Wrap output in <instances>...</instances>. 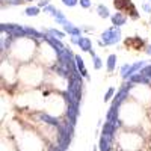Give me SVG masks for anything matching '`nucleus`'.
Masks as SVG:
<instances>
[{"label":"nucleus","instance_id":"obj_1","mask_svg":"<svg viewBox=\"0 0 151 151\" xmlns=\"http://www.w3.org/2000/svg\"><path fill=\"white\" fill-rule=\"evenodd\" d=\"M121 40V30L118 26H113L107 30L103 32L101 40H100V45H109V44H116Z\"/></svg>","mask_w":151,"mask_h":151},{"label":"nucleus","instance_id":"obj_2","mask_svg":"<svg viewBox=\"0 0 151 151\" xmlns=\"http://www.w3.org/2000/svg\"><path fill=\"white\" fill-rule=\"evenodd\" d=\"M0 29H2V32L9 36V38H21V36H26V29L18 26V24H2L0 26Z\"/></svg>","mask_w":151,"mask_h":151},{"label":"nucleus","instance_id":"obj_3","mask_svg":"<svg viewBox=\"0 0 151 151\" xmlns=\"http://www.w3.org/2000/svg\"><path fill=\"white\" fill-rule=\"evenodd\" d=\"M130 88H132V82H127L125 83L121 89L118 91V94L115 95V98H113V103H112V106H121V103L124 101L125 98L129 97V91H130Z\"/></svg>","mask_w":151,"mask_h":151},{"label":"nucleus","instance_id":"obj_4","mask_svg":"<svg viewBox=\"0 0 151 151\" xmlns=\"http://www.w3.org/2000/svg\"><path fill=\"white\" fill-rule=\"evenodd\" d=\"M79 116V104H74L71 101H67V118L70 122L76 124Z\"/></svg>","mask_w":151,"mask_h":151},{"label":"nucleus","instance_id":"obj_5","mask_svg":"<svg viewBox=\"0 0 151 151\" xmlns=\"http://www.w3.org/2000/svg\"><path fill=\"white\" fill-rule=\"evenodd\" d=\"M44 40H45L50 45H52V47L56 50V53H60L62 50L65 48V47H64V44H62V42L59 41V38H55V36H52V35H50V36H48V35H45V36H44Z\"/></svg>","mask_w":151,"mask_h":151},{"label":"nucleus","instance_id":"obj_6","mask_svg":"<svg viewBox=\"0 0 151 151\" xmlns=\"http://www.w3.org/2000/svg\"><path fill=\"white\" fill-rule=\"evenodd\" d=\"M60 24L64 26L65 32H68L70 35H80V32H82L79 27H76L74 24H73V23H70L68 20H62V21H60Z\"/></svg>","mask_w":151,"mask_h":151},{"label":"nucleus","instance_id":"obj_7","mask_svg":"<svg viewBox=\"0 0 151 151\" xmlns=\"http://www.w3.org/2000/svg\"><path fill=\"white\" fill-rule=\"evenodd\" d=\"M110 145H112V137L101 134V139H100V151H110Z\"/></svg>","mask_w":151,"mask_h":151},{"label":"nucleus","instance_id":"obj_8","mask_svg":"<svg viewBox=\"0 0 151 151\" xmlns=\"http://www.w3.org/2000/svg\"><path fill=\"white\" fill-rule=\"evenodd\" d=\"M144 67H145V64H144L142 60H141V62H136V64H133V65L130 67L129 73L125 74V76H124L122 79H130L132 76H133V74H136V71H139V70H141V68H144Z\"/></svg>","mask_w":151,"mask_h":151},{"label":"nucleus","instance_id":"obj_9","mask_svg":"<svg viewBox=\"0 0 151 151\" xmlns=\"http://www.w3.org/2000/svg\"><path fill=\"white\" fill-rule=\"evenodd\" d=\"M130 82H132V83H142V85H147V83L150 82V79L147 77V76H144L142 73H139V74H133L132 77H130Z\"/></svg>","mask_w":151,"mask_h":151},{"label":"nucleus","instance_id":"obj_10","mask_svg":"<svg viewBox=\"0 0 151 151\" xmlns=\"http://www.w3.org/2000/svg\"><path fill=\"white\" fill-rule=\"evenodd\" d=\"M79 47L83 50V52H91V48H92V42H91L89 38L82 36V38H80V42H79Z\"/></svg>","mask_w":151,"mask_h":151},{"label":"nucleus","instance_id":"obj_11","mask_svg":"<svg viewBox=\"0 0 151 151\" xmlns=\"http://www.w3.org/2000/svg\"><path fill=\"white\" fill-rule=\"evenodd\" d=\"M38 118H40L41 121L47 122V124H52V125H59V121L56 118H53L52 115H48V113H40L38 115Z\"/></svg>","mask_w":151,"mask_h":151},{"label":"nucleus","instance_id":"obj_12","mask_svg":"<svg viewBox=\"0 0 151 151\" xmlns=\"http://www.w3.org/2000/svg\"><path fill=\"white\" fill-rule=\"evenodd\" d=\"M112 23H113V26L121 27L122 24H125V17L121 12H115V15H112Z\"/></svg>","mask_w":151,"mask_h":151},{"label":"nucleus","instance_id":"obj_13","mask_svg":"<svg viewBox=\"0 0 151 151\" xmlns=\"http://www.w3.org/2000/svg\"><path fill=\"white\" fill-rule=\"evenodd\" d=\"M118 106H110L109 112H107V121L109 122H115L118 119Z\"/></svg>","mask_w":151,"mask_h":151},{"label":"nucleus","instance_id":"obj_14","mask_svg":"<svg viewBox=\"0 0 151 151\" xmlns=\"http://www.w3.org/2000/svg\"><path fill=\"white\" fill-rule=\"evenodd\" d=\"M76 65H77V68L80 70V74L83 76V77H88V73H86V68H85V64H83V59L80 56H76Z\"/></svg>","mask_w":151,"mask_h":151},{"label":"nucleus","instance_id":"obj_15","mask_svg":"<svg viewBox=\"0 0 151 151\" xmlns=\"http://www.w3.org/2000/svg\"><path fill=\"white\" fill-rule=\"evenodd\" d=\"M97 12H98V15L101 17V18H107V17H110L109 9H107V6H104V5H98Z\"/></svg>","mask_w":151,"mask_h":151},{"label":"nucleus","instance_id":"obj_16","mask_svg":"<svg viewBox=\"0 0 151 151\" xmlns=\"http://www.w3.org/2000/svg\"><path fill=\"white\" fill-rule=\"evenodd\" d=\"M116 65V56L115 55H110L107 58V71H113Z\"/></svg>","mask_w":151,"mask_h":151},{"label":"nucleus","instance_id":"obj_17","mask_svg":"<svg viewBox=\"0 0 151 151\" xmlns=\"http://www.w3.org/2000/svg\"><path fill=\"white\" fill-rule=\"evenodd\" d=\"M24 29H26V35H29V36H32V38H44V36H45L44 33L36 32V30L32 29V27H24Z\"/></svg>","mask_w":151,"mask_h":151},{"label":"nucleus","instance_id":"obj_18","mask_svg":"<svg viewBox=\"0 0 151 151\" xmlns=\"http://www.w3.org/2000/svg\"><path fill=\"white\" fill-rule=\"evenodd\" d=\"M38 14H40V8H38V6H32V8L26 9V15L27 17H36Z\"/></svg>","mask_w":151,"mask_h":151},{"label":"nucleus","instance_id":"obj_19","mask_svg":"<svg viewBox=\"0 0 151 151\" xmlns=\"http://www.w3.org/2000/svg\"><path fill=\"white\" fill-rule=\"evenodd\" d=\"M89 53H91V56L94 58V67H95L97 70H100V68H101V59H100V58H98V56H97V55L92 52V50H91Z\"/></svg>","mask_w":151,"mask_h":151},{"label":"nucleus","instance_id":"obj_20","mask_svg":"<svg viewBox=\"0 0 151 151\" xmlns=\"http://www.w3.org/2000/svg\"><path fill=\"white\" fill-rule=\"evenodd\" d=\"M47 33H48V35H52V36H55V38H59V40H62V38H64V33L59 32V30H55V29H50Z\"/></svg>","mask_w":151,"mask_h":151},{"label":"nucleus","instance_id":"obj_21","mask_svg":"<svg viewBox=\"0 0 151 151\" xmlns=\"http://www.w3.org/2000/svg\"><path fill=\"white\" fill-rule=\"evenodd\" d=\"M141 73H142L144 76H147V77L151 80V65H147V67H144V68L141 70Z\"/></svg>","mask_w":151,"mask_h":151},{"label":"nucleus","instance_id":"obj_22","mask_svg":"<svg viewBox=\"0 0 151 151\" xmlns=\"http://www.w3.org/2000/svg\"><path fill=\"white\" fill-rule=\"evenodd\" d=\"M44 12H48L50 15H53L55 12H56V8H55V6H52V5H47V6L44 8Z\"/></svg>","mask_w":151,"mask_h":151},{"label":"nucleus","instance_id":"obj_23","mask_svg":"<svg viewBox=\"0 0 151 151\" xmlns=\"http://www.w3.org/2000/svg\"><path fill=\"white\" fill-rule=\"evenodd\" d=\"M113 92H115V89H113V88H109L107 92H106V97H104V101H109V100L112 98V95H113Z\"/></svg>","mask_w":151,"mask_h":151},{"label":"nucleus","instance_id":"obj_24","mask_svg":"<svg viewBox=\"0 0 151 151\" xmlns=\"http://www.w3.org/2000/svg\"><path fill=\"white\" fill-rule=\"evenodd\" d=\"M62 3L67 5V6H76L79 3V0H62Z\"/></svg>","mask_w":151,"mask_h":151},{"label":"nucleus","instance_id":"obj_25","mask_svg":"<svg viewBox=\"0 0 151 151\" xmlns=\"http://www.w3.org/2000/svg\"><path fill=\"white\" fill-rule=\"evenodd\" d=\"M79 3H80L82 8H85V9L91 8V0H79Z\"/></svg>","mask_w":151,"mask_h":151},{"label":"nucleus","instance_id":"obj_26","mask_svg":"<svg viewBox=\"0 0 151 151\" xmlns=\"http://www.w3.org/2000/svg\"><path fill=\"white\" fill-rule=\"evenodd\" d=\"M80 38H82L80 35H71V42L79 45V42H80Z\"/></svg>","mask_w":151,"mask_h":151},{"label":"nucleus","instance_id":"obj_27","mask_svg":"<svg viewBox=\"0 0 151 151\" xmlns=\"http://www.w3.org/2000/svg\"><path fill=\"white\" fill-rule=\"evenodd\" d=\"M142 8H144V11H145V12H151V5H148V3H145V5L142 6Z\"/></svg>","mask_w":151,"mask_h":151},{"label":"nucleus","instance_id":"obj_28","mask_svg":"<svg viewBox=\"0 0 151 151\" xmlns=\"http://www.w3.org/2000/svg\"><path fill=\"white\" fill-rule=\"evenodd\" d=\"M47 5H48V0H41V2H40V6H44L45 8Z\"/></svg>","mask_w":151,"mask_h":151},{"label":"nucleus","instance_id":"obj_29","mask_svg":"<svg viewBox=\"0 0 151 151\" xmlns=\"http://www.w3.org/2000/svg\"><path fill=\"white\" fill-rule=\"evenodd\" d=\"M52 151H65V150L60 148V147H55V148H52Z\"/></svg>","mask_w":151,"mask_h":151},{"label":"nucleus","instance_id":"obj_30","mask_svg":"<svg viewBox=\"0 0 151 151\" xmlns=\"http://www.w3.org/2000/svg\"><path fill=\"white\" fill-rule=\"evenodd\" d=\"M147 53H148V55H151V47H148V50H147Z\"/></svg>","mask_w":151,"mask_h":151},{"label":"nucleus","instance_id":"obj_31","mask_svg":"<svg viewBox=\"0 0 151 151\" xmlns=\"http://www.w3.org/2000/svg\"><path fill=\"white\" fill-rule=\"evenodd\" d=\"M150 2H151V0H150Z\"/></svg>","mask_w":151,"mask_h":151},{"label":"nucleus","instance_id":"obj_32","mask_svg":"<svg viewBox=\"0 0 151 151\" xmlns=\"http://www.w3.org/2000/svg\"><path fill=\"white\" fill-rule=\"evenodd\" d=\"M8 2H9V0H8Z\"/></svg>","mask_w":151,"mask_h":151}]
</instances>
